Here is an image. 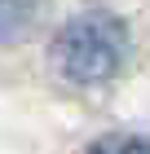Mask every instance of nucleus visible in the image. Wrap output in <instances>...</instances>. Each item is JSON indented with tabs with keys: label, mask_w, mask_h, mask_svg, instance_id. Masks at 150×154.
Segmentation results:
<instances>
[{
	"label": "nucleus",
	"mask_w": 150,
	"mask_h": 154,
	"mask_svg": "<svg viewBox=\"0 0 150 154\" xmlns=\"http://www.w3.org/2000/svg\"><path fill=\"white\" fill-rule=\"evenodd\" d=\"M84 154H150V141H141V137H102Z\"/></svg>",
	"instance_id": "3"
},
{
	"label": "nucleus",
	"mask_w": 150,
	"mask_h": 154,
	"mask_svg": "<svg viewBox=\"0 0 150 154\" xmlns=\"http://www.w3.org/2000/svg\"><path fill=\"white\" fill-rule=\"evenodd\" d=\"M49 62L71 84L115 79L124 71V62H128V26L106 9H84L53 35Z\"/></svg>",
	"instance_id": "1"
},
{
	"label": "nucleus",
	"mask_w": 150,
	"mask_h": 154,
	"mask_svg": "<svg viewBox=\"0 0 150 154\" xmlns=\"http://www.w3.org/2000/svg\"><path fill=\"white\" fill-rule=\"evenodd\" d=\"M31 18H35V9L27 0H0V44H13L31 26Z\"/></svg>",
	"instance_id": "2"
}]
</instances>
